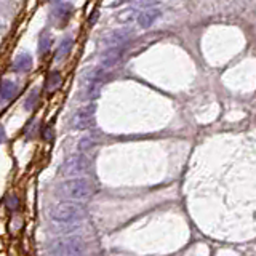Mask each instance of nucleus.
<instances>
[{"label": "nucleus", "mask_w": 256, "mask_h": 256, "mask_svg": "<svg viewBox=\"0 0 256 256\" xmlns=\"http://www.w3.org/2000/svg\"><path fill=\"white\" fill-rule=\"evenodd\" d=\"M86 216V207L79 200H64L51 207L50 218L56 223L63 224H72L79 223Z\"/></svg>", "instance_id": "f03ea898"}, {"label": "nucleus", "mask_w": 256, "mask_h": 256, "mask_svg": "<svg viewBox=\"0 0 256 256\" xmlns=\"http://www.w3.org/2000/svg\"><path fill=\"white\" fill-rule=\"evenodd\" d=\"M162 15V11L157 7H150V8H144L143 11H139L138 15V24L143 29H149L150 26L157 21V18Z\"/></svg>", "instance_id": "6e6552de"}, {"label": "nucleus", "mask_w": 256, "mask_h": 256, "mask_svg": "<svg viewBox=\"0 0 256 256\" xmlns=\"http://www.w3.org/2000/svg\"><path fill=\"white\" fill-rule=\"evenodd\" d=\"M96 188L90 179L86 178H72L63 181L56 188V194L66 200H88L95 195Z\"/></svg>", "instance_id": "f257e3e1"}, {"label": "nucleus", "mask_w": 256, "mask_h": 256, "mask_svg": "<svg viewBox=\"0 0 256 256\" xmlns=\"http://www.w3.org/2000/svg\"><path fill=\"white\" fill-rule=\"evenodd\" d=\"M96 122V106L95 104H88L77 109L71 117V127L72 130H88V128L95 127Z\"/></svg>", "instance_id": "39448f33"}, {"label": "nucleus", "mask_w": 256, "mask_h": 256, "mask_svg": "<svg viewBox=\"0 0 256 256\" xmlns=\"http://www.w3.org/2000/svg\"><path fill=\"white\" fill-rule=\"evenodd\" d=\"M131 36L130 29H117V31L109 32L106 37L103 39V43L106 45V48L110 46H122Z\"/></svg>", "instance_id": "423d86ee"}, {"label": "nucleus", "mask_w": 256, "mask_h": 256, "mask_svg": "<svg viewBox=\"0 0 256 256\" xmlns=\"http://www.w3.org/2000/svg\"><path fill=\"white\" fill-rule=\"evenodd\" d=\"M86 247L82 238L79 237H69L64 238L60 243L51 248L48 256H85Z\"/></svg>", "instance_id": "7ed1b4c3"}, {"label": "nucleus", "mask_w": 256, "mask_h": 256, "mask_svg": "<svg viewBox=\"0 0 256 256\" xmlns=\"http://www.w3.org/2000/svg\"><path fill=\"white\" fill-rule=\"evenodd\" d=\"M31 67H32V58L29 53H20L13 60V64H11L13 72H18V74L29 72L31 71Z\"/></svg>", "instance_id": "9d476101"}, {"label": "nucleus", "mask_w": 256, "mask_h": 256, "mask_svg": "<svg viewBox=\"0 0 256 256\" xmlns=\"http://www.w3.org/2000/svg\"><path fill=\"white\" fill-rule=\"evenodd\" d=\"M16 91H18V86H16L15 82H11V80H3L2 85H0V104L10 101L11 98L16 95Z\"/></svg>", "instance_id": "9b49d317"}, {"label": "nucleus", "mask_w": 256, "mask_h": 256, "mask_svg": "<svg viewBox=\"0 0 256 256\" xmlns=\"http://www.w3.org/2000/svg\"><path fill=\"white\" fill-rule=\"evenodd\" d=\"M72 43H74L72 37L63 39V42L60 43V46H58V50H56V56H55L56 63H61L63 60H66L69 51H71V48H72Z\"/></svg>", "instance_id": "4468645a"}, {"label": "nucleus", "mask_w": 256, "mask_h": 256, "mask_svg": "<svg viewBox=\"0 0 256 256\" xmlns=\"http://www.w3.org/2000/svg\"><path fill=\"white\" fill-rule=\"evenodd\" d=\"M71 15H72V5H69V3H60L53 10V13H51V18H53L56 24L61 27V26H64L69 21Z\"/></svg>", "instance_id": "1a4fd4ad"}, {"label": "nucleus", "mask_w": 256, "mask_h": 256, "mask_svg": "<svg viewBox=\"0 0 256 256\" xmlns=\"http://www.w3.org/2000/svg\"><path fill=\"white\" fill-rule=\"evenodd\" d=\"M37 98H39V90H32L31 95H29V98H27L26 103H24V107H26L27 110L34 109V104L37 103Z\"/></svg>", "instance_id": "f3484780"}, {"label": "nucleus", "mask_w": 256, "mask_h": 256, "mask_svg": "<svg viewBox=\"0 0 256 256\" xmlns=\"http://www.w3.org/2000/svg\"><path fill=\"white\" fill-rule=\"evenodd\" d=\"M139 11L138 8H125L120 10L117 15H115V20H117L120 24H128V22H133L135 20H138Z\"/></svg>", "instance_id": "f8f14e48"}, {"label": "nucleus", "mask_w": 256, "mask_h": 256, "mask_svg": "<svg viewBox=\"0 0 256 256\" xmlns=\"http://www.w3.org/2000/svg\"><path fill=\"white\" fill-rule=\"evenodd\" d=\"M90 171V160L84 154H75L63 162L60 173L63 176H84Z\"/></svg>", "instance_id": "20e7f679"}, {"label": "nucleus", "mask_w": 256, "mask_h": 256, "mask_svg": "<svg viewBox=\"0 0 256 256\" xmlns=\"http://www.w3.org/2000/svg\"><path fill=\"white\" fill-rule=\"evenodd\" d=\"M98 144H100V138L95 133H91V135H86L79 141V150L80 152H88L93 148H96Z\"/></svg>", "instance_id": "ddd939ff"}, {"label": "nucleus", "mask_w": 256, "mask_h": 256, "mask_svg": "<svg viewBox=\"0 0 256 256\" xmlns=\"http://www.w3.org/2000/svg\"><path fill=\"white\" fill-rule=\"evenodd\" d=\"M7 207L10 208V210H16V208H18V197L10 195L7 199Z\"/></svg>", "instance_id": "6ab92c4d"}, {"label": "nucleus", "mask_w": 256, "mask_h": 256, "mask_svg": "<svg viewBox=\"0 0 256 256\" xmlns=\"http://www.w3.org/2000/svg\"><path fill=\"white\" fill-rule=\"evenodd\" d=\"M60 85H61V75H60V72H50L48 79H46V90H48V91H55Z\"/></svg>", "instance_id": "dca6fc26"}, {"label": "nucleus", "mask_w": 256, "mask_h": 256, "mask_svg": "<svg viewBox=\"0 0 256 256\" xmlns=\"http://www.w3.org/2000/svg\"><path fill=\"white\" fill-rule=\"evenodd\" d=\"M51 43H53V37L48 31H43L39 37V55H45L48 53L51 48Z\"/></svg>", "instance_id": "2eb2a0df"}, {"label": "nucleus", "mask_w": 256, "mask_h": 256, "mask_svg": "<svg viewBox=\"0 0 256 256\" xmlns=\"http://www.w3.org/2000/svg\"><path fill=\"white\" fill-rule=\"evenodd\" d=\"M122 46H110V48L104 50L101 55V66L107 67V69L115 66V64L122 60V55H124V48H122Z\"/></svg>", "instance_id": "0eeeda50"}, {"label": "nucleus", "mask_w": 256, "mask_h": 256, "mask_svg": "<svg viewBox=\"0 0 256 256\" xmlns=\"http://www.w3.org/2000/svg\"><path fill=\"white\" fill-rule=\"evenodd\" d=\"M136 7L141 8H150V7H157L159 5V0H133Z\"/></svg>", "instance_id": "a211bd4d"}, {"label": "nucleus", "mask_w": 256, "mask_h": 256, "mask_svg": "<svg viewBox=\"0 0 256 256\" xmlns=\"http://www.w3.org/2000/svg\"><path fill=\"white\" fill-rule=\"evenodd\" d=\"M51 136H53V131H51L50 127H46L45 131H43V138L46 139V141H48V139H51Z\"/></svg>", "instance_id": "aec40b11"}]
</instances>
